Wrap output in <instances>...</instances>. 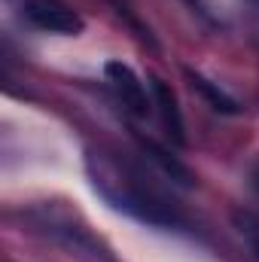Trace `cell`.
<instances>
[{
  "label": "cell",
  "mask_w": 259,
  "mask_h": 262,
  "mask_svg": "<svg viewBox=\"0 0 259 262\" xmlns=\"http://www.w3.org/2000/svg\"><path fill=\"white\" fill-rule=\"evenodd\" d=\"M85 171H89V180H92L95 192L110 207L128 213V216L146 223V226H159V229H183L186 226V216L180 213V207L140 168L122 165V162H116L104 152L89 149L85 152Z\"/></svg>",
  "instance_id": "6da1fadb"
},
{
  "label": "cell",
  "mask_w": 259,
  "mask_h": 262,
  "mask_svg": "<svg viewBox=\"0 0 259 262\" xmlns=\"http://www.w3.org/2000/svg\"><path fill=\"white\" fill-rule=\"evenodd\" d=\"M149 79V95H153V107L165 125V134L177 143V146H186V125H183V110H180V101H177V92L156 73L146 76Z\"/></svg>",
  "instance_id": "5b68a950"
},
{
  "label": "cell",
  "mask_w": 259,
  "mask_h": 262,
  "mask_svg": "<svg viewBox=\"0 0 259 262\" xmlns=\"http://www.w3.org/2000/svg\"><path fill=\"white\" fill-rule=\"evenodd\" d=\"M186 79H189V85H192L195 92L217 110V113H229V116H235V113H241V104L229 95V92H223L213 79H207V76H201L198 70L192 67H186Z\"/></svg>",
  "instance_id": "52a82bcc"
},
{
  "label": "cell",
  "mask_w": 259,
  "mask_h": 262,
  "mask_svg": "<svg viewBox=\"0 0 259 262\" xmlns=\"http://www.w3.org/2000/svg\"><path fill=\"white\" fill-rule=\"evenodd\" d=\"M134 137H137V143H140V152H143V159L146 162H153L171 183H177V186H195V174L168 149V146H162L159 140H153V137H143L140 131H134Z\"/></svg>",
  "instance_id": "8992f818"
},
{
  "label": "cell",
  "mask_w": 259,
  "mask_h": 262,
  "mask_svg": "<svg viewBox=\"0 0 259 262\" xmlns=\"http://www.w3.org/2000/svg\"><path fill=\"white\" fill-rule=\"evenodd\" d=\"M18 216H21V226L31 235H37V238L61 247L67 256H73V259H79V262H119L116 253H113V247L67 201H37V204H28Z\"/></svg>",
  "instance_id": "7a4b0ae2"
},
{
  "label": "cell",
  "mask_w": 259,
  "mask_h": 262,
  "mask_svg": "<svg viewBox=\"0 0 259 262\" xmlns=\"http://www.w3.org/2000/svg\"><path fill=\"white\" fill-rule=\"evenodd\" d=\"M104 76L110 82V89L116 92V98L122 101V107L128 110L131 116H149L153 110V95H149V82H143L134 67H128L125 61H107Z\"/></svg>",
  "instance_id": "277c9868"
},
{
  "label": "cell",
  "mask_w": 259,
  "mask_h": 262,
  "mask_svg": "<svg viewBox=\"0 0 259 262\" xmlns=\"http://www.w3.org/2000/svg\"><path fill=\"white\" fill-rule=\"evenodd\" d=\"M21 15L31 28L58 37H79L85 31V18L64 0H25Z\"/></svg>",
  "instance_id": "3957f363"
},
{
  "label": "cell",
  "mask_w": 259,
  "mask_h": 262,
  "mask_svg": "<svg viewBox=\"0 0 259 262\" xmlns=\"http://www.w3.org/2000/svg\"><path fill=\"white\" fill-rule=\"evenodd\" d=\"M235 229H238V235L247 241L250 253L259 259V216L250 213V210H238V213H235Z\"/></svg>",
  "instance_id": "ba28073f"
}]
</instances>
